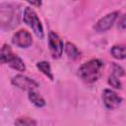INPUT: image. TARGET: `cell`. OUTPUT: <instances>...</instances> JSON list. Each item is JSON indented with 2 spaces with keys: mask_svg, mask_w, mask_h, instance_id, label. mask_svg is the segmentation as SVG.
I'll use <instances>...</instances> for the list:
<instances>
[{
  "mask_svg": "<svg viewBox=\"0 0 126 126\" xmlns=\"http://www.w3.org/2000/svg\"><path fill=\"white\" fill-rule=\"evenodd\" d=\"M102 69L103 62L100 59H91L80 66L78 69V75L85 83L93 84L99 79L102 73Z\"/></svg>",
  "mask_w": 126,
  "mask_h": 126,
  "instance_id": "cell-1",
  "label": "cell"
},
{
  "mask_svg": "<svg viewBox=\"0 0 126 126\" xmlns=\"http://www.w3.org/2000/svg\"><path fill=\"white\" fill-rule=\"evenodd\" d=\"M20 14L19 9L13 5L8 3H2L0 6V21H1V29L12 30L17 25H19Z\"/></svg>",
  "mask_w": 126,
  "mask_h": 126,
  "instance_id": "cell-2",
  "label": "cell"
},
{
  "mask_svg": "<svg viewBox=\"0 0 126 126\" xmlns=\"http://www.w3.org/2000/svg\"><path fill=\"white\" fill-rule=\"evenodd\" d=\"M0 60L2 64H8L12 69L16 71L19 72L26 71L25 62L20 56H18L16 53L13 52L11 46L8 44H3L0 53Z\"/></svg>",
  "mask_w": 126,
  "mask_h": 126,
  "instance_id": "cell-3",
  "label": "cell"
},
{
  "mask_svg": "<svg viewBox=\"0 0 126 126\" xmlns=\"http://www.w3.org/2000/svg\"><path fill=\"white\" fill-rule=\"evenodd\" d=\"M23 21L25 24H27L34 32V34L42 39L44 36V32H43V27L42 24L37 16V14L34 12V10H32L30 7L25 8L24 10V14H23Z\"/></svg>",
  "mask_w": 126,
  "mask_h": 126,
  "instance_id": "cell-4",
  "label": "cell"
},
{
  "mask_svg": "<svg viewBox=\"0 0 126 126\" xmlns=\"http://www.w3.org/2000/svg\"><path fill=\"white\" fill-rule=\"evenodd\" d=\"M48 46L50 53L54 59H58L61 57L65 45L63 43V40L55 32H50L48 33Z\"/></svg>",
  "mask_w": 126,
  "mask_h": 126,
  "instance_id": "cell-5",
  "label": "cell"
},
{
  "mask_svg": "<svg viewBox=\"0 0 126 126\" xmlns=\"http://www.w3.org/2000/svg\"><path fill=\"white\" fill-rule=\"evenodd\" d=\"M118 17H119V12L118 11H114V12L106 14L105 16L100 18L95 23V25L94 27V31L96 32H107L114 25V23L116 22Z\"/></svg>",
  "mask_w": 126,
  "mask_h": 126,
  "instance_id": "cell-6",
  "label": "cell"
},
{
  "mask_svg": "<svg viewBox=\"0 0 126 126\" xmlns=\"http://www.w3.org/2000/svg\"><path fill=\"white\" fill-rule=\"evenodd\" d=\"M11 83L13 86H15L23 91H28V92L35 90L39 87L38 83L35 82L33 79L27 77L25 75H22V74H18L16 76H14L11 80Z\"/></svg>",
  "mask_w": 126,
  "mask_h": 126,
  "instance_id": "cell-7",
  "label": "cell"
},
{
  "mask_svg": "<svg viewBox=\"0 0 126 126\" xmlns=\"http://www.w3.org/2000/svg\"><path fill=\"white\" fill-rule=\"evenodd\" d=\"M101 97H102V102L104 106L109 110L117 108L122 103V97L119 96L114 91L110 89L103 90Z\"/></svg>",
  "mask_w": 126,
  "mask_h": 126,
  "instance_id": "cell-8",
  "label": "cell"
},
{
  "mask_svg": "<svg viewBox=\"0 0 126 126\" xmlns=\"http://www.w3.org/2000/svg\"><path fill=\"white\" fill-rule=\"evenodd\" d=\"M12 42L20 48H28L32 44V36L27 30H19L12 36Z\"/></svg>",
  "mask_w": 126,
  "mask_h": 126,
  "instance_id": "cell-9",
  "label": "cell"
},
{
  "mask_svg": "<svg viewBox=\"0 0 126 126\" xmlns=\"http://www.w3.org/2000/svg\"><path fill=\"white\" fill-rule=\"evenodd\" d=\"M64 51L66 53V55L68 56V58L72 59V60H77L81 57V52L78 49V47L72 43V42H66L65 46H64Z\"/></svg>",
  "mask_w": 126,
  "mask_h": 126,
  "instance_id": "cell-10",
  "label": "cell"
},
{
  "mask_svg": "<svg viewBox=\"0 0 126 126\" xmlns=\"http://www.w3.org/2000/svg\"><path fill=\"white\" fill-rule=\"evenodd\" d=\"M28 97L30 99V101L36 107H44L46 105V101L45 99L36 92H34V90L32 91H29L28 93Z\"/></svg>",
  "mask_w": 126,
  "mask_h": 126,
  "instance_id": "cell-11",
  "label": "cell"
},
{
  "mask_svg": "<svg viewBox=\"0 0 126 126\" xmlns=\"http://www.w3.org/2000/svg\"><path fill=\"white\" fill-rule=\"evenodd\" d=\"M111 56L117 60H125L126 59V45L116 44L113 45L110 49Z\"/></svg>",
  "mask_w": 126,
  "mask_h": 126,
  "instance_id": "cell-12",
  "label": "cell"
},
{
  "mask_svg": "<svg viewBox=\"0 0 126 126\" xmlns=\"http://www.w3.org/2000/svg\"><path fill=\"white\" fill-rule=\"evenodd\" d=\"M36 68L39 72H41L45 77H47L50 81H53L54 76L51 70V66L47 61H39L36 63Z\"/></svg>",
  "mask_w": 126,
  "mask_h": 126,
  "instance_id": "cell-13",
  "label": "cell"
},
{
  "mask_svg": "<svg viewBox=\"0 0 126 126\" xmlns=\"http://www.w3.org/2000/svg\"><path fill=\"white\" fill-rule=\"evenodd\" d=\"M37 122L30 117H19L15 121V125H20V126H35Z\"/></svg>",
  "mask_w": 126,
  "mask_h": 126,
  "instance_id": "cell-14",
  "label": "cell"
},
{
  "mask_svg": "<svg viewBox=\"0 0 126 126\" xmlns=\"http://www.w3.org/2000/svg\"><path fill=\"white\" fill-rule=\"evenodd\" d=\"M111 71H112L111 74L114 75V76H116V77H118V78H120V77H122V76L125 75L124 68L121 65H119L118 63H115V62H113L111 64Z\"/></svg>",
  "mask_w": 126,
  "mask_h": 126,
  "instance_id": "cell-15",
  "label": "cell"
},
{
  "mask_svg": "<svg viewBox=\"0 0 126 126\" xmlns=\"http://www.w3.org/2000/svg\"><path fill=\"white\" fill-rule=\"evenodd\" d=\"M107 83H108V85H109L110 87H112V88H114V89H118V90H120V89L122 88V84H121L119 78L116 77V76H114V75H112V74L108 77V79H107Z\"/></svg>",
  "mask_w": 126,
  "mask_h": 126,
  "instance_id": "cell-16",
  "label": "cell"
},
{
  "mask_svg": "<svg viewBox=\"0 0 126 126\" xmlns=\"http://www.w3.org/2000/svg\"><path fill=\"white\" fill-rule=\"evenodd\" d=\"M117 29L122 31V30H126V14H124L123 16L120 17L118 24H117Z\"/></svg>",
  "mask_w": 126,
  "mask_h": 126,
  "instance_id": "cell-17",
  "label": "cell"
},
{
  "mask_svg": "<svg viewBox=\"0 0 126 126\" xmlns=\"http://www.w3.org/2000/svg\"><path fill=\"white\" fill-rule=\"evenodd\" d=\"M27 2H29L30 4L35 6V7H40L42 4V0H26Z\"/></svg>",
  "mask_w": 126,
  "mask_h": 126,
  "instance_id": "cell-18",
  "label": "cell"
}]
</instances>
